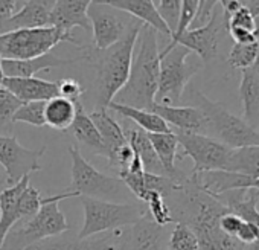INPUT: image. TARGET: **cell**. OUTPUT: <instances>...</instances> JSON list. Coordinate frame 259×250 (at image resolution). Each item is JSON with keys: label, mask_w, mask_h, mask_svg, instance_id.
<instances>
[{"label": "cell", "mask_w": 259, "mask_h": 250, "mask_svg": "<svg viewBox=\"0 0 259 250\" xmlns=\"http://www.w3.org/2000/svg\"><path fill=\"white\" fill-rule=\"evenodd\" d=\"M174 223H183L195 233L200 250H244L245 245L220 229V218L230 212L220 200L198 189L189 179L168 198Z\"/></svg>", "instance_id": "1"}, {"label": "cell", "mask_w": 259, "mask_h": 250, "mask_svg": "<svg viewBox=\"0 0 259 250\" xmlns=\"http://www.w3.org/2000/svg\"><path fill=\"white\" fill-rule=\"evenodd\" d=\"M142 26L130 31L120 41L108 49L101 51L89 45L82 46L84 52L79 57V61L89 63L95 72V110H107L108 104L125 86L130 69H132L138 35Z\"/></svg>", "instance_id": "2"}, {"label": "cell", "mask_w": 259, "mask_h": 250, "mask_svg": "<svg viewBox=\"0 0 259 250\" xmlns=\"http://www.w3.org/2000/svg\"><path fill=\"white\" fill-rule=\"evenodd\" d=\"M136 45L138 48H135L128 79L113 101L126 107L150 110L156 102L160 73L157 32L144 25Z\"/></svg>", "instance_id": "3"}, {"label": "cell", "mask_w": 259, "mask_h": 250, "mask_svg": "<svg viewBox=\"0 0 259 250\" xmlns=\"http://www.w3.org/2000/svg\"><path fill=\"white\" fill-rule=\"evenodd\" d=\"M182 99L186 105L195 107L203 113L207 123V133H212L215 136L213 139L232 150L259 147V132L253 130L244 119L229 111L224 104L207 98L194 87H186Z\"/></svg>", "instance_id": "4"}, {"label": "cell", "mask_w": 259, "mask_h": 250, "mask_svg": "<svg viewBox=\"0 0 259 250\" xmlns=\"http://www.w3.org/2000/svg\"><path fill=\"white\" fill-rule=\"evenodd\" d=\"M78 195L69 191L54 195V198L45 204L34 217L22 220L13 226V229L5 236L0 250H26L43 239L70 230V224L67 223L63 211H60L58 203Z\"/></svg>", "instance_id": "5"}, {"label": "cell", "mask_w": 259, "mask_h": 250, "mask_svg": "<svg viewBox=\"0 0 259 250\" xmlns=\"http://www.w3.org/2000/svg\"><path fill=\"white\" fill-rule=\"evenodd\" d=\"M69 154L72 157V183L69 192H75L78 197L113 203H128V200L135 198L119 177L98 171L76 147H69Z\"/></svg>", "instance_id": "6"}, {"label": "cell", "mask_w": 259, "mask_h": 250, "mask_svg": "<svg viewBox=\"0 0 259 250\" xmlns=\"http://www.w3.org/2000/svg\"><path fill=\"white\" fill-rule=\"evenodd\" d=\"M63 41H69L82 48V41L75 34H67L52 26L37 29H19L0 34V58L16 61L32 60L49 54L57 45Z\"/></svg>", "instance_id": "7"}, {"label": "cell", "mask_w": 259, "mask_h": 250, "mask_svg": "<svg viewBox=\"0 0 259 250\" xmlns=\"http://www.w3.org/2000/svg\"><path fill=\"white\" fill-rule=\"evenodd\" d=\"M79 198L84 209V221L78 232L79 238H90L133 226L148 212L145 206L133 203H113L89 197Z\"/></svg>", "instance_id": "8"}, {"label": "cell", "mask_w": 259, "mask_h": 250, "mask_svg": "<svg viewBox=\"0 0 259 250\" xmlns=\"http://www.w3.org/2000/svg\"><path fill=\"white\" fill-rule=\"evenodd\" d=\"M189 55V49L182 45H177L168 54L160 57V73L156 104L177 105L182 101L188 82L201 69L200 63H188Z\"/></svg>", "instance_id": "9"}, {"label": "cell", "mask_w": 259, "mask_h": 250, "mask_svg": "<svg viewBox=\"0 0 259 250\" xmlns=\"http://www.w3.org/2000/svg\"><path fill=\"white\" fill-rule=\"evenodd\" d=\"M87 17L93 32V48L101 51L111 48L130 31L144 25L130 14L108 5L107 0H101V2L90 0Z\"/></svg>", "instance_id": "10"}, {"label": "cell", "mask_w": 259, "mask_h": 250, "mask_svg": "<svg viewBox=\"0 0 259 250\" xmlns=\"http://www.w3.org/2000/svg\"><path fill=\"white\" fill-rule=\"evenodd\" d=\"M177 136L179 145L183 148V156H188L194 162L191 174L210 173V171H229V162L232 156V148L223 142L206 136L194 133H174Z\"/></svg>", "instance_id": "11"}, {"label": "cell", "mask_w": 259, "mask_h": 250, "mask_svg": "<svg viewBox=\"0 0 259 250\" xmlns=\"http://www.w3.org/2000/svg\"><path fill=\"white\" fill-rule=\"evenodd\" d=\"M45 153L46 147L31 150L25 148L16 136H0V165L7 173V183L13 186L40 171V160Z\"/></svg>", "instance_id": "12"}, {"label": "cell", "mask_w": 259, "mask_h": 250, "mask_svg": "<svg viewBox=\"0 0 259 250\" xmlns=\"http://www.w3.org/2000/svg\"><path fill=\"white\" fill-rule=\"evenodd\" d=\"M169 233L148 212L133 226L120 229L117 250H168Z\"/></svg>", "instance_id": "13"}, {"label": "cell", "mask_w": 259, "mask_h": 250, "mask_svg": "<svg viewBox=\"0 0 259 250\" xmlns=\"http://www.w3.org/2000/svg\"><path fill=\"white\" fill-rule=\"evenodd\" d=\"M218 8H220V4H218ZM218 8L206 26L185 32L177 41V45H182L191 52H195L200 57V60L206 64H209L218 57L221 31L226 29L224 22H223V14L218 13Z\"/></svg>", "instance_id": "14"}, {"label": "cell", "mask_w": 259, "mask_h": 250, "mask_svg": "<svg viewBox=\"0 0 259 250\" xmlns=\"http://www.w3.org/2000/svg\"><path fill=\"white\" fill-rule=\"evenodd\" d=\"M119 230L107 232L90 238H79L78 233L69 230L35 244V250H116L119 241Z\"/></svg>", "instance_id": "15"}, {"label": "cell", "mask_w": 259, "mask_h": 250, "mask_svg": "<svg viewBox=\"0 0 259 250\" xmlns=\"http://www.w3.org/2000/svg\"><path fill=\"white\" fill-rule=\"evenodd\" d=\"M150 111L162 117L172 133H194L207 136V123L203 113L191 105H163L153 104Z\"/></svg>", "instance_id": "16"}, {"label": "cell", "mask_w": 259, "mask_h": 250, "mask_svg": "<svg viewBox=\"0 0 259 250\" xmlns=\"http://www.w3.org/2000/svg\"><path fill=\"white\" fill-rule=\"evenodd\" d=\"M55 0H28L20 2V10L0 26V34L19 29L48 28Z\"/></svg>", "instance_id": "17"}, {"label": "cell", "mask_w": 259, "mask_h": 250, "mask_svg": "<svg viewBox=\"0 0 259 250\" xmlns=\"http://www.w3.org/2000/svg\"><path fill=\"white\" fill-rule=\"evenodd\" d=\"M89 5L90 0H55L49 26L67 34H73V28L92 31V25L87 17Z\"/></svg>", "instance_id": "18"}, {"label": "cell", "mask_w": 259, "mask_h": 250, "mask_svg": "<svg viewBox=\"0 0 259 250\" xmlns=\"http://www.w3.org/2000/svg\"><path fill=\"white\" fill-rule=\"evenodd\" d=\"M122 127V132L126 138V142L128 145L132 147V150L135 151V154L139 157L142 166H144V171L148 173V174H156V176H166L153 145H151V141H150V136L147 132H144L142 129H139L138 125H135L133 122H130L126 119H123V125Z\"/></svg>", "instance_id": "19"}, {"label": "cell", "mask_w": 259, "mask_h": 250, "mask_svg": "<svg viewBox=\"0 0 259 250\" xmlns=\"http://www.w3.org/2000/svg\"><path fill=\"white\" fill-rule=\"evenodd\" d=\"M2 87L11 92L22 102H48L58 96L57 82L37 76L31 78H5Z\"/></svg>", "instance_id": "20"}, {"label": "cell", "mask_w": 259, "mask_h": 250, "mask_svg": "<svg viewBox=\"0 0 259 250\" xmlns=\"http://www.w3.org/2000/svg\"><path fill=\"white\" fill-rule=\"evenodd\" d=\"M76 61H79V57L72 58V60H64L49 52L32 60H20V61L2 60V67H4L5 78H31L38 72L51 70V69L61 67V66H69Z\"/></svg>", "instance_id": "21"}, {"label": "cell", "mask_w": 259, "mask_h": 250, "mask_svg": "<svg viewBox=\"0 0 259 250\" xmlns=\"http://www.w3.org/2000/svg\"><path fill=\"white\" fill-rule=\"evenodd\" d=\"M69 132L89 153L107 159V150L104 147L101 135L96 130L95 123L92 122L89 113H85L81 101L76 102V116H75V120L72 123V127L69 129Z\"/></svg>", "instance_id": "22"}, {"label": "cell", "mask_w": 259, "mask_h": 250, "mask_svg": "<svg viewBox=\"0 0 259 250\" xmlns=\"http://www.w3.org/2000/svg\"><path fill=\"white\" fill-rule=\"evenodd\" d=\"M151 145L166 173V176L174 180L177 185H183L188 180V176L180 171L176 165L177 160V151H179V141L177 136L171 133H157V135H148Z\"/></svg>", "instance_id": "23"}, {"label": "cell", "mask_w": 259, "mask_h": 250, "mask_svg": "<svg viewBox=\"0 0 259 250\" xmlns=\"http://www.w3.org/2000/svg\"><path fill=\"white\" fill-rule=\"evenodd\" d=\"M107 4L130 14L136 20L154 29L157 34L160 32L171 38V32L168 26L163 23V20L160 19L153 0H107Z\"/></svg>", "instance_id": "24"}, {"label": "cell", "mask_w": 259, "mask_h": 250, "mask_svg": "<svg viewBox=\"0 0 259 250\" xmlns=\"http://www.w3.org/2000/svg\"><path fill=\"white\" fill-rule=\"evenodd\" d=\"M92 122L95 123L96 130L101 135L104 147L107 150V162L128 142L122 132L120 123L108 113V110H93L89 113Z\"/></svg>", "instance_id": "25"}, {"label": "cell", "mask_w": 259, "mask_h": 250, "mask_svg": "<svg viewBox=\"0 0 259 250\" xmlns=\"http://www.w3.org/2000/svg\"><path fill=\"white\" fill-rule=\"evenodd\" d=\"M29 185V177H25L19 183L5 188L0 192V247L4 244L5 236L8 232L16 226L20 218H19V200Z\"/></svg>", "instance_id": "26"}, {"label": "cell", "mask_w": 259, "mask_h": 250, "mask_svg": "<svg viewBox=\"0 0 259 250\" xmlns=\"http://www.w3.org/2000/svg\"><path fill=\"white\" fill-rule=\"evenodd\" d=\"M239 98L244 107V120L253 130L259 129V75L250 67L241 70Z\"/></svg>", "instance_id": "27"}, {"label": "cell", "mask_w": 259, "mask_h": 250, "mask_svg": "<svg viewBox=\"0 0 259 250\" xmlns=\"http://www.w3.org/2000/svg\"><path fill=\"white\" fill-rule=\"evenodd\" d=\"M107 110H113L114 113H117L123 119H126L130 122H133L135 125H138L139 129H142L148 135L171 133L172 132L168 127V123L162 117H159L156 113H153L150 110H139V108H133V107L120 105V104H117L114 101H111L108 104Z\"/></svg>", "instance_id": "28"}, {"label": "cell", "mask_w": 259, "mask_h": 250, "mask_svg": "<svg viewBox=\"0 0 259 250\" xmlns=\"http://www.w3.org/2000/svg\"><path fill=\"white\" fill-rule=\"evenodd\" d=\"M76 116V102L67 101L61 96H57L46 102L45 107V120L46 125L58 132H67Z\"/></svg>", "instance_id": "29"}, {"label": "cell", "mask_w": 259, "mask_h": 250, "mask_svg": "<svg viewBox=\"0 0 259 250\" xmlns=\"http://www.w3.org/2000/svg\"><path fill=\"white\" fill-rule=\"evenodd\" d=\"M229 171L247 176L251 180L259 179V147L233 150L229 162Z\"/></svg>", "instance_id": "30"}, {"label": "cell", "mask_w": 259, "mask_h": 250, "mask_svg": "<svg viewBox=\"0 0 259 250\" xmlns=\"http://www.w3.org/2000/svg\"><path fill=\"white\" fill-rule=\"evenodd\" d=\"M23 102L19 101L11 92L0 87V136H11L13 130V119L16 111L20 108Z\"/></svg>", "instance_id": "31"}, {"label": "cell", "mask_w": 259, "mask_h": 250, "mask_svg": "<svg viewBox=\"0 0 259 250\" xmlns=\"http://www.w3.org/2000/svg\"><path fill=\"white\" fill-rule=\"evenodd\" d=\"M52 198H54V195L52 197H43L40 194V191H37L32 185H28L26 189L23 191L20 200H19V218H20V221L34 217Z\"/></svg>", "instance_id": "32"}, {"label": "cell", "mask_w": 259, "mask_h": 250, "mask_svg": "<svg viewBox=\"0 0 259 250\" xmlns=\"http://www.w3.org/2000/svg\"><path fill=\"white\" fill-rule=\"evenodd\" d=\"M197 8H198V0H182V13H180V19H179L177 29L171 35V41L168 43V46L160 52V57L165 55V54H168L172 48H176L177 46V41L180 40V37L185 32L189 31V28L192 25V20L195 17Z\"/></svg>", "instance_id": "33"}, {"label": "cell", "mask_w": 259, "mask_h": 250, "mask_svg": "<svg viewBox=\"0 0 259 250\" xmlns=\"http://www.w3.org/2000/svg\"><path fill=\"white\" fill-rule=\"evenodd\" d=\"M257 52H259L257 41L248 43V45H236L235 43L227 57V63L232 67L239 69V70L250 69L257 58Z\"/></svg>", "instance_id": "34"}, {"label": "cell", "mask_w": 259, "mask_h": 250, "mask_svg": "<svg viewBox=\"0 0 259 250\" xmlns=\"http://www.w3.org/2000/svg\"><path fill=\"white\" fill-rule=\"evenodd\" d=\"M168 250H200L195 233L183 223H176L169 232Z\"/></svg>", "instance_id": "35"}, {"label": "cell", "mask_w": 259, "mask_h": 250, "mask_svg": "<svg viewBox=\"0 0 259 250\" xmlns=\"http://www.w3.org/2000/svg\"><path fill=\"white\" fill-rule=\"evenodd\" d=\"M147 204V211L148 215L159 224V226H168L171 223H174L169 206L166 203V200L154 191H148V195L144 201Z\"/></svg>", "instance_id": "36"}, {"label": "cell", "mask_w": 259, "mask_h": 250, "mask_svg": "<svg viewBox=\"0 0 259 250\" xmlns=\"http://www.w3.org/2000/svg\"><path fill=\"white\" fill-rule=\"evenodd\" d=\"M45 107L46 102H23L20 108L16 111L13 122H23L29 123L32 127H45L46 120H45Z\"/></svg>", "instance_id": "37"}, {"label": "cell", "mask_w": 259, "mask_h": 250, "mask_svg": "<svg viewBox=\"0 0 259 250\" xmlns=\"http://www.w3.org/2000/svg\"><path fill=\"white\" fill-rule=\"evenodd\" d=\"M154 7L172 35L179 25L180 13H182V0H156Z\"/></svg>", "instance_id": "38"}, {"label": "cell", "mask_w": 259, "mask_h": 250, "mask_svg": "<svg viewBox=\"0 0 259 250\" xmlns=\"http://www.w3.org/2000/svg\"><path fill=\"white\" fill-rule=\"evenodd\" d=\"M57 86H58V96L72 102H79L81 96L85 92V89L79 84V81L73 78H63L57 81Z\"/></svg>", "instance_id": "39"}, {"label": "cell", "mask_w": 259, "mask_h": 250, "mask_svg": "<svg viewBox=\"0 0 259 250\" xmlns=\"http://www.w3.org/2000/svg\"><path fill=\"white\" fill-rule=\"evenodd\" d=\"M217 8H218V2H215V0H201V2H198V8H197V13H195V17L192 20L189 31L206 26L210 22Z\"/></svg>", "instance_id": "40"}, {"label": "cell", "mask_w": 259, "mask_h": 250, "mask_svg": "<svg viewBox=\"0 0 259 250\" xmlns=\"http://www.w3.org/2000/svg\"><path fill=\"white\" fill-rule=\"evenodd\" d=\"M233 28L244 29V31H248V32L254 34V19L251 17L248 10L244 8L242 5L235 14H232L229 17V20L226 23V29H233Z\"/></svg>", "instance_id": "41"}, {"label": "cell", "mask_w": 259, "mask_h": 250, "mask_svg": "<svg viewBox=\"0 0 259 250\" xmlns=\"http://www.w3.org/2000/svg\"><path fill=\"white\" fill-rule=\"evenodd\" d=\"M241 224H242V220H241L238 215L232 214V212H227V214H224V215L220 218V229H221L226 235H230V236H233V238L236 236V233H238Z\"/></svg>", "instance_id": "42"}, {"label": "cell", "mask_w": 259, "mask_h": 250, "mask_svg": "<svg viewBox=\"0 0 259 250\" xmlns=\"http://www.w3.org/2000/svg\"><path fill=\"white\" fill-rule=\"evenodd\" d=\"M241 244L244 245H248V244H253L257 238H259V229L254 226V224H250V223H245L242 221L236 236H235Z\"/></svg>", "instance_id": "43"}, {"label": "cell", "mask_w": 259, "mask_h": 250, "mask_svg": "<svg viewBox=\"0 0 259 250\" xmlns=\"http://www.w3.org/2000/svg\"><path fill=\"white\" fill-rule=\"evenodd\" d=\"M230 37L235 40L236 45H248V43H254L257 41V38L254 37L253 32H248V31H244V29H238V28H233V29H227Z\"/></svg>", "instance_id": "44"}, {"label": "cell", "mask_w": 259, "mask_h": 250, "mask_svg": "<svg viewBox=\"0 0 259 250\" xmlns=\"http://www.w3.org/2000/svg\"><path fill=\"white\" fill-rule=\"evenodd\" d=\"M241 5L248 10L253 19L259 17V0H241Z\"/></svg>", "instance_id": "45"}, {"label": "cell", "mask_w": 259, "mask_h": 250, "mask_svg": "<svg viewBox=\"0 0 259 250\" xmlns=\"http://www.w3.org/2000/svg\"><path fill=\"white\" fill-rule=\"evenodd\" d=\"M244 250H259V238H257L253 244L245 245V248H244Z\"/></svg>", "instance_id": "46"}, {"label": "cell", "mask_w": 259, "mask_h": 250, "mask_svg": "<svg viewBox=\"0 0 259 250\" xmlns=\"http://www.w3.org/2000/svg\"><path fill=\"white\" fill-rule=\"evenodd\" d=\"M4 79H5V73H4V67H2V58H0V87H2Z\"/></svg>", "instance_id": "47"}, {"label": "cell", "mask_w": 259, "mask_h": 250, "mask_svg": "<svg viewBox=\"0 0 259 250\" xmlns=\"http://www.w3.org/2000/svg\"><path fill=\"white\" fill-rule=\"evenodd\" d=\"M26 250H35V245H32V247H29V248H26Z\"/></svg>", "instance_id": "48"}, {"label": "cell", "mask_w": 259, "mask_h": 250, "mask_svg": "<svg viewBox=\"0 0 259 250\" xmlns=\"http://www.w3.org/2000/svg\"><path fill=\"white\" fill-rule=\"evenodd\" d=\"M0 183H2V180H0Z\"/></svg>", "instance_id": "49"}]
</instances>
